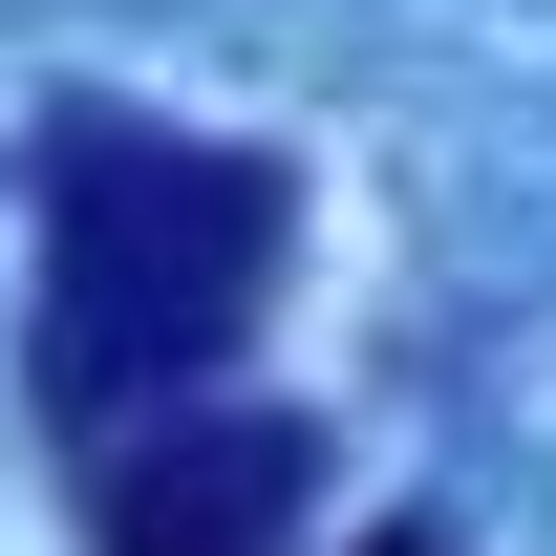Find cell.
Segmentation results:
<instances>
[{"instance_id":"1","label":"cell","mask_w":556,"mask_h":556,"mask_svg":"<svg viewBox=\"0 0 556 556\" xmlns=\"http://www.w3.org/2000/svg\"><path fill=\"white\" fill-rule=\"evenodd\" d=\"M278 278H300V172L236 129H150V108H43V428L108 450V428L193 407L214 364L278 321Z\"/></svg>"},{"instance_id":"2","label":"cell","mask_w":556,"mask_h":556,"mask_svg":"<svg viewBox=\"0 0 556 556\" xmlns=\"http://www.w3.org/2000/svg\"><path fill=\"white\" fill-rule=\"evenodd\" d=\"M65 492H86V556H300L321 535V428L193 386V407L65 450Z\"/></svg>"},{"instance_id":"3","label":"cell","mask_w":556,"mask_h":556,"mask_svg":"<svg viewBox=\"0 0 556 556\" xmlns=\"http://www.w3.org/2000/svg\"><path fill=\"white\" fill-rule=\"evenodd\" d=\"M343 556H450V535H428V514H386V535H343Z\"/></svg>"}]
</instances>
